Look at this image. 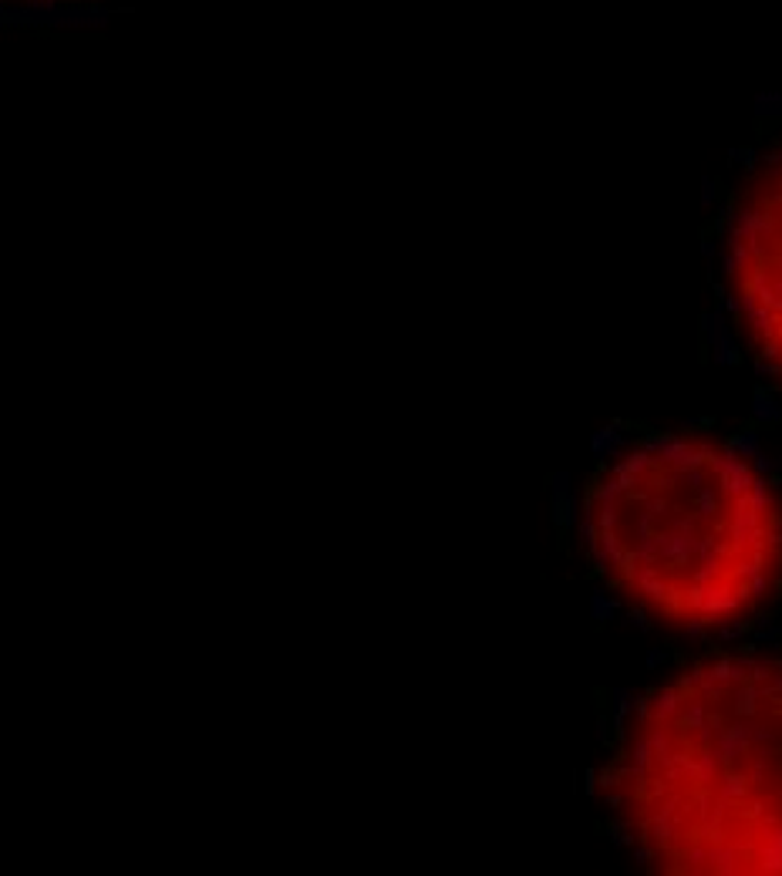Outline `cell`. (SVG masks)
Instances as JSON below:
<instances>
[{
  "label": "cell",
  "mask_w": 782,
  "mask_h": 876,
  "mask_svg": "<svg viewBox=\"0 0 782 876\" xmlns=\"http://www.w3.org/2000/svg\"><path fill=\"white\" fill-rule=\"evenodd\" d=\"M601 789L657 873L782 876V651L702 654L641 691Z\"/></svg>",
  "instance_id": "cell-1"
},
{
  "label": "cell",
  "mask_w": 782,
  "mask_h": 876,
  "mask_svg": "<svg viewBox=\"0 0 782 876\" xmlns=\"http://www.w3.org/2000/svg\"><path fill=\"white\" fill-rule=\"evenodd\" d=\"M584 537L614 593L682 631L732 628L782 593V492L705 432H647L601 459Z\"/></svg>",
  "instance_id": "cell-2"
},
{
  "label": "cell",
  "mask_w": 782,
  "mask_h": 876,
  "mask_svg": "<svg viewBox=\"0 0 782 876\" xmlns=\"http://www.w3.org/2000/svg\"><path fill=\"white\" fill-rule=\"evenodd\" d=\"M739 199L725 209L729 307L759 357L782 385V152L762 159Z\"/></svg>",
  "instance_id": "cell-3"
},
{
  "label": "cell",
  "mask_w": 782,
  "mask_h": 876,
  "mask_svg": "<svg viewBox=\"0 0 782 876\" xmlns=\"http://www.w3.org/2000/svg\"><path fill=\"white\" fill-rule=\"evenodd\" d=\"M0 21L8 28H55V31H88L111 21V8L101 4H61V0H21L0 4Z\"/></svg>",
  "instance_id": "cell-4"
}]
</instances>
